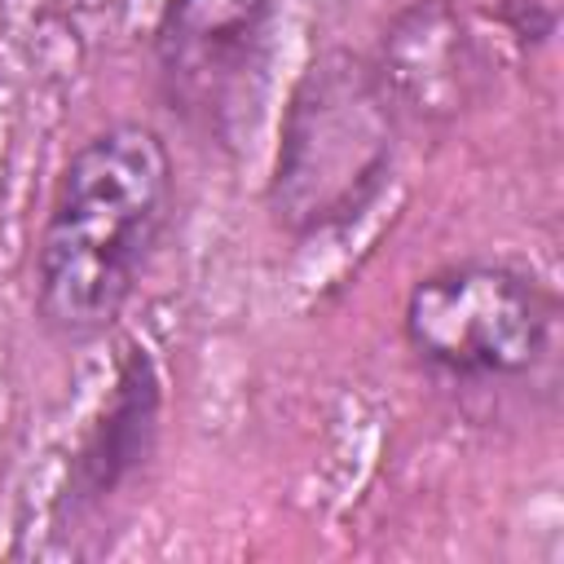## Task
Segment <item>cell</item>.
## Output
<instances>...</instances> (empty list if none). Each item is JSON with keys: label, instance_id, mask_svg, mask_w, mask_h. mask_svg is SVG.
Segmentation results:
<instances>
[{"label": "cell", "instance_id": "3957f363", "mask_svg": "<svg viewBox=\"0 0 564 564\" xmlns=\"http://www.w3.org/2000/svg\"><path fill=\"white\" fill-rule=\"evenodd\" d=\"M401 330L410 352L449 379H520L551 352L555 295L520 264L458 260L410 286Z\"/></svg>", "mask_w": 564, "mask_h": 564}, {"label": "cell", "instance_id": "5b68a950", "mask_svg": "<svg viewBox=\"0 0 564 564\" xmlns=\"http://www.w3.org/2000/svg\"><path fill=\"white\" fill-rule=\"evenodd\" d=\"M159 427H163V375L141 344H128L115 357L106 397L97 401L70 449L62 507L70 516L101 511L150 463L159 445Z\"/></svg>", "mask_w": 564, "mask_h": 564}, {"label": "cell", "instance_id": "7a4b0ae2", "mask_svg": "<svg viewBox=\"0 0 564 564\" xmlns=\"http://www.w3.org/2000/svg\"><path fill=\"white\" fill-rule=\"evenodd\" d=\"M397 106L370 57L317 53L291 84L269 167V216L291 238L335 234L370 212L397 167Z\"/></svg>", "mask_w": 564, "mask_h": 564}, {"label": "cell", "instance_id": "277c9868", "mask_svg": "<svg viewBox=\"0 0 564 564\" xmlns=\"http://www.w3.org/2000/svg\"><path fill=\"white\" fill-rule=\"evenodd\" d=\"M273 22L278 0H163L150 48L167 106L229 141L256 110Z\"/></svg>", "mask_w": 564, "mask_h": 564}, {"label": "cell", "instance_id": "8992f818", "mask_svg": "<svg viewBox=\"0 0 564 564\" xmlns=\"http://www.w3.org/2000/svg\"><path fill=\"white\" fill-rule=\"evenodd\" d=\"M397 115L414 119H454L471 97L476 53L467 26L445 0H419L383 35L379 57H370Z\"/></svg>", "mask_w": 564, "mask_h": 564}, {"label": "cell", "instance_id": "6da1fadb", "mask_svg": "<svg viewBox=\"0 0 564 564\" xmlns=\"http://www.w3.org/2000/svg\"><path fill=\"white\" fill-rule=\"evenodd\" d=\"M172 150L141 119L93 132L57 172L35 238V313L70 339L106 335L172 216Z\"/></svg>", "mask_w": 564, "mask_h": 564}]
</instances>
